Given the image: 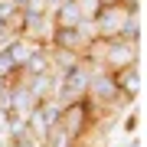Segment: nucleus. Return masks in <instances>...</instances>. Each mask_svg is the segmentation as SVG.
<instances>
[{"label": "nucleus", "instance_id": "nucleus-1", "mask_svg": "<svg viewBox=\"0 0 147 147\" xmlns=\"http://www.w3.org/2000/svg\"><path fill=\"white\" fill-rule=\"evenodd\" d=\"M134 62H144V46L124 42L121 36H115V39H105L101 65H105L108 72H118V69H124V65H134Z\"/></svg>", "mask_w": 147, "mask_h": 147}, {"label": "nucleus", "instance_id": "nucleus-2", "mask_svg": "<svg viewBox=\"0 0 147 147\" xmlns=\"http://www.w3.org/2000/svg\"><path fill=\"white\" fill-rule=\"evenodd\" d=\"M92 124H95V115H92V108H88V101H72V105H65L62 108V118H59V127L72 137L75 144L82 141L85 134L92 131Z\"/></svg>", "mask_w": 147, "mask_h": 147}, {"label": "nucleus", "instance_id": "nucleus-3", "mask_svg": "<svg viewBox=\"0 0 147 147\" xmlns=\"http://www.w3.org/2000/svg\"><path fill=\"white\" fill-rule=\"evenodd\" d=\"M127 7H121V3H115V7H101L98 10V16L92 20V26H95V36L98 39H115V36H121V30H124V23H127Z\"/></svg>", "mask_w": 147, "mask_h": 147}, {"label": "nucleus", "instance_id": "nucleus-4", "mask_svg": "<svg viewBox=\"0 0 147 147\" xmlns=\"http://www.w3.org/2000/svg\"><path fill=\"white\" fill-rule=\"evenodd\" d=\"M111 79H115V88H118L121 98L137 101V98H141V88H144V62L118 69V72H111Z\"/></svg>", "mask_w": 147, "mask_h": 147}, {"label": "nucleus", "instance_id": "nucleus-5", "mask_svg": "<svg viewBox=\"0 0 147 147\" xmlns=\"http://www.w3.org/2000/svg\"><path fill=\"white\" fill-rule=\"evenodd\" d=\"M49 16H53V26H56V30H75V26L82 23V16H79V10H75L72 0H62Z\"/></svg>", "mask_w": 147, "mask_h": 147}, {"label": "nucleus", "instance_id": "nucleus-6", "mask_svg": "<svg viewBox=\"0 0 147 147\" xmlns=\"http://www.w3.org/2000/svg\"><path fill=\"white\" fill-rule=\"evenodd\" d=\"M121 39L134 42V46H144V10L141 7L127 13V23H124V30H121Z\"/></svg>", "mask_w": 147, "mask_h": 147}, {"label": "nucleus", "instance_id": "nucleus-7", "mask_svg": "<svg viewBox=\"0 0 147 147\" xmlns=\"http://www.w3.org/2000/svg\"><path fill=\"white\" fill-rule=\"evenodd\" d=\"M39 46V42H30V39H23V36H16L13 42H7V53H10V59H13V65L16 69H23V65H26V59L33 56V49H36Z\"/></svg>", "mask_w": 147, "mask_h": 147}, {"label": "nucleus", "instance_id": "nucleus-8", "mask_svg": "<svg viewBox=\"0 0 147 147\" xmlns=\"http://www.w3.org/2000/svg\"><path fill=\"white\" fill-rule=\"evenodd\" d=\"M42 72H49V46H36L26 65L20 69V75H42Z\"/></svg>", "mask_w": 147, "mask_h": 147}, {"label": "nucleus", "instance_id": "nucleus-9", "mask_svg": "<svg viewBox=\"0 0 147 147\" xmlns=\"http://www.w3.org/2000/svg\"><path fill=\"white\" fill-rule=\"evenodd\" d=\"M72 3H75V10H79V16L85 23H92L98 16V10H101V0H72Z\"/></svg>", "mask_w": 147, "mask_h": 147}, {"label": "nucleus", "instance_id": "nucleus-10", "mask_svg": "<svg viewBox=\"0 0 147 147\" xmlns=\"http://www.w3.org/2000/svg\"><path fill=\"white\" fill-rule=\"evenodd\" d=\"M118 147H144V141H141L137 134H131V137H124V141H121Z\"/></svg>", "mask_w": 147, "mask_h": 147}, {"label": "nucleus", "instance_id": "nucleus-11", "mask_svg": "<svg viewBox=\"0 0 147 147\" xmlns=\"http://www.w3.org/2000/svg\"><path fill=\"white\" fill-rule=\"evenodd\" d=\"M59 3H62V0H42V7H46V13H53V10H56Z\"/></svg>", "mask_w": 147, "mask_h": 147}, {"label": "nucleus", "instance_id": "nucleus-12", "mask_svg": "<svg viewBox=\"0 0 147 147\" xmlns=\"http://www.w3.org/2000/svg\"><path fill=\"white\" fill-rule=\"evenodd\" d=\"M10 3L16 7V10H23V7H26V3H30V0H10Z\"/></svg>", "mask_w": 147, "mask_h": 147}]
</instances>
